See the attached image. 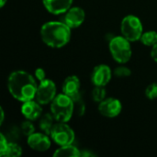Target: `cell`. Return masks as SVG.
Masks as SVG:
<instances>
[{"label":"cell","mask_w":157,"mask_h":157,"mask_svg":"<svg viewBox=\"0 0 157 157\" xmlns=\"http://www.w3.org/2000/svg\"><path fill=\"white\" fill-rule=\"evenodd\" d=\"M100 115L106 118H116L122 110V104L120 99L116 98H106L103 101L98 103V107Z\"/></svg>","instance_id":"ba28073f"},{"label":"cell","mask_w":157,"mask_h":157,"mask_svg":"<svg viewBox=\"0 0 157 157\" xmlns=\"http://www.w3.org/2000/svg\"><path fill=\"white\" fill-rule=\"evenodd\" d=\"M22 155V148L16 143H8L6 150L3 156L18 157Z\"/></svg>","instance_id":"d6986e66"},{"label":"cell","mask_w":157,"mask_h":157,"mask_svg":"<svg viewBox=\"0 0 157 157\" xmlns=\"http://www.w3.org/2000/svg\"><path fill=\"white\" fill-rule=\"evenodd\" d=\"M113 75L118 78H127V77L131 76L132 71L129 67L125 66L124 64H121L120 66H118L114 69Z\"/></svg>","instance_id":"44dd1931"},{"label":"cell","mask_w":157,"mask_h":157,"mask_svg":"<svg viewBox=\"0 0 157 157\" xmlns=\"http://www.w3.org/2000/svg\"><path fill=\"white\" fill-rule=\"evenodd\" d=\"M113 72L108 64H98L91 73V82L94 86H106L111 80Z\"/></svg>","instance_id":"30bf717a"},{"label":"cell","mask_w":157,"mask_h":157,"mask_svg":"<svg viewBox=\"0 0 157 157\" xmlns=\"http://www.w3.org/2000/svg\"><path fill=\"white\" fill-rule=\"evenodd\" d=\"M151 57L155 63H157V43L151 49Z\"/></svg>","instance_id":"484cf974"},{"label":"cell","mask_w":157,"mask_h":157,"mask_svg":"<svg viewBox=\"0 0 157 157\" xmlns=\"http://www.w3.org/2000/svg\"><path fill=\"white\" fill-rule=\"evenodd\" d=\"M41 106L42 105L40 104L36 99L23 102L21 106V109H20L21 114L24 116L26 120H29L32 121H37L43 114Z\"/></svg>","instance_id":"7c38bea8"},{"label":"cell","mask_w":157,"mask_h":157,"mask_svg":"<svg viewBox=\"0 0 157 157\" xmlns=\"http://www.w3.org/2000/svg\"><path fill=\"white\" fill-rule=\"evenodd\" d=\"M51 138L57 145L63 146L73 144L75 139V133L67 122L56 121L51 132Z\"/></svg>","instance_id":"8992f818"},{"label":"cell","mask_w":157,"mask_h":157,"mask_svg":"<svg viewBox=\"0 0 157 157\" xmlns=\"http://www.w3.org/2000/svg\"><path fill=\"white\" fill-rule=\"evenodd\" d=\"M74 0H42L45 9L52 15L64 14L73 5Z\"/></svg>","instance_id":"4fadbf2b"},{"label":"cell","mask_w":157,"mask_h":157,"mask_svg":"<svg viewBox=\"0 0 157 157\" xmlns=\"http://www.w3.org/2000/svg\"><path fill=\"white\" fill-rule=\"evenodd\" d=\"M51 136L40 132H34L29 137H27V144L29 148L36 152H46L50 149L52 145Z\"/></svg>","instance_id":"9c48e42d"},{"label":"cell","mask_w":157,"mask_h":157,"mask_svg":"<svg viewBox=\"0 0 157 157\" xmlns=\"http://www.w3.org/2000/svg\"><path fill=\"white\" fill-rule=\"evenodd\" d=\"M57 96V87L55 83L49 78L39 82L35 99L42 106L51 104Z\"/></svg>","instance_id":"52a82bcc"},{"label":"cell","mask_w":157,"mask_h":157,"mask_svg":"<svg viewBox=\"0 0 157 157\" xmlns=\"http://www.w3.org/2000/svg\"><path fill=\"white\" fill-rule=\"evenodd\" d=\"M55 123H56V121L51 112L43 113L40 116V118L39 119V128H40V132H42L50 136H51V132H52Z\"/></svg>","instance_id":"9a60e30c"},{"label":"cell","mask_w":157,"mask_h":157,"mask_svg":"<svg viewBox=\"0 0 157 157\" xmlns=\"http://www.w3.org/2000/svg\"><path fill=\"white\" fill-rule=\"evenodd\" d=\"M72 99L75 104V111L78 116H83L86 113V104L84 102L82 94L80 93L79 95L75 96Z\"/></svg>","instance_id":"ffe728a7"},{"label":"cell","mask_w":157,"mask_h":157,"mask_svg":"<svg viewBox=\"0 0 157 157\" xmlns=\"http://www.w3.org/2000/svg\"><path fill=\"white\" fill-rule=\"evenodd\" d=\"M34 76H35V78L39 81V82H40V81H42V80H44L45 78H47L46 77V72H45V70L44 69H42V68H37L36 70H35V72H34Z\"/></svg>","instance_id":"d4e9b609"},{"label":"cell","mask_w":157,"mask_h":157,"mask_svg":"<svg viewBox=\"0 0 157 157\" xmlns=\"http://www.w3.org/2000/svg\"><path fill=\"white\" fill-rule=\"evenodd\" d=\"M55 157H78L81 156V151L74 144L60 146L53 153Z\"/></svg>","instance_id":"2e32d148"},{"label":"cell","mask_w":157,"mask_h":157,"mask_svg":"<svg viewBox=\"0 0 157 157\" xmlns=\"http://www.w3.org/2000/svg\"><path fill=\"white\" fill-rule=\"evenodd\" d=\"M121 32L131 42L139 41L144 33L142 20L135 15L125 16L121 22Z\"/></svg>","instance_id":"5b68a950"},{"label":"cell","mask_w":157,"mask_h":157,"mask_svg":"<svg viewBox=\"0 0 157 157\" xmlns=\"http://www.w3.org/2000/svg\"><path fill=\"white\" fill-rule=\"evenodd\" d=\"M97 155L95 153H93L91 150H83L81 151V156L84 157H92L96 156Z\"/></svg>","instance_id":"4316f807"},{"label":"cell","mask_w":157,"mask_h":157,"mask_svg":"<svg viewBox=\"0 0 157 157\" xmlns=\"http://www.w3.org/2000/svg\"><path fill=\"white\" fill-rule=\"evenodd\" d=\"M6 2H7V0H0V7L3 8L5 6V5L6 4Z\"/></svg>","instance_id":"f1b7e54d"},{"label":"cell","mask_w":157,"mask_h":157,"mask_svg":"<svg viewBox=\"0 0 157 157\" xmlns=\"http://www.w3.org/2000/svg\"><path fill=\"white\" fill-rule=\"evenodd\" d=\"M8 145V142H7V138L5 136V134L1 133L0 134V155L3 156L6 150V147Z\"/></svg>","instance_id":"cb8c5ba5"},{"label":"cell","mask_w":157,"mask_h":157,"mask_svg":"<svg viewBox=\"0 0 157 157\" xmlns=\"http://www.w3.org/2000/svg\"><path fill=\"white\" fill-rule=\"evenodd\" d=\"M51 113L56 121L68 122L75 112V104L69 96L63 94H57L54 99L50 104Z\"/></svg>","instance_id":"3957f363"},{"label":"cell","mask_w":157,"mask_h":157,"mask_svg":"<svg viewBox=\"0 0 157 157\" xmlns=\"http://www.w3.org/2000/svg\"><path fill=\"white\" fill-rule=\"evenodd\" d=\"M81 88V82L78 76L76 75H69L67 76L62 85V92L70 98H75L79 95Z\"/></svg>","instance_id":"5bb4252c"},{"label":"cell","mask_w":157,"mask_h":157,"mask_svg":"<svg viewBox=\"0 0 157 157\" xmlns=\"http://www.w3.org/2000/svg\"><path fill=\"white\" fill-rule=\"evenodd\" d=\"M109 49L113 60L120 64L127 63L132 58V42L122 35L113 37L109 40Z\"/></svg>","instance_id":"277c9868"},{"label":"cell","mask_w":157,"mask_h":157,"mask_svg":"<svg viewBox=\"0 0 157 157\" xmlns=\"http://www.w3.org/2000/svg\"><path fill=\"white\" fill-rule=\"evenodd\" d=\"M71 30L72 29L63 21H48L40 28V38L48 47L60 49L70 41Z\"/></svg>","instance_id":"7a4b0ae2"},{"label":"cell","mask_w":157,"mask_h":157,"mask_svg":"<svg viewBox=\"0 0 157 157\" xmlns=\"http://www.w3.org/2000/svg\"><path fill=\"white\" fill-rule=\"evenodd\" d=\"M37 87V79L26 71L17 70L8 75V91L13 98L19 102L35 99Z\"/></svg>","instance_id":"6da1fadb"},{"label":"cell","mask_w":157,"mask_h":157,"mask_svg":"<svg viewBox=\"0 0 157 157\" xmlns=\"http://www.w3.org/2000/svg\"><path fill=\"white\" fill-rule=\"evenodd\" d=\"M86 12L80 6H71L63 16V22L66 23L72 29H77L85 22Z\"/></svg>","instance_id":"8fae6325"},{"label":"cell","mask_w":157,"mask_h":157,"mask_svg":"<svg viewBox=\"0 0 157 157\" xmlns=\"http://www.w3.org/2000/svg\"><path fill=\"white\" fill-rule=\"evenodd\" d=\"M20 130L26 137H29V135L34 133L35 132V127L32 123V121H29V120L24 121L20 125Z\"/></svg>","instance_id":"7402d4cb"},{"label":"cell","mask_w":157,"mask_h":157,"mask_svg":"<svg viewBox=\"0 0 157 157\" xmlns=\"http://www.w3.org/2000/svg\"><path fill=\"white\" fill-rule=\"evenodd\" d=\"M0 125H3L4 121H5V110L3 109V107H0Z\"/></svg>","instance_id":"83f0119b"},{"label":"cell","mask_w":157,"mask_h":157,"mask_svg":"<svg viewBox=\"0 0 157 157\" xmlns=\"http://www.w3.org/2000/svg\"><path fill=\"white\" fill-rule=\"evenodd\" d=\"M140 41L147 47H153L157 43V31L155 30H147L144 31Z\"/></svg>","instance_id":"e0dca14e"},{"label":"cell","mask_w":157,"mask_h":157,"mask_svg":"<svg viewBox=\"0 0 157 157\" xmlns=\"http://www.w3.org/2000/svg\"><path fill=\"white\" fill-rule=\"evenodd\" d=\"M145 97L150 100H155L157 98V83L150 84L145 89Z\"/></svg>","instance_id":"603a6c76"},{"label":"cell","mask_w":157,"mask_h":157,"mask_svg":"<svg viewBox=\"0 0 157 157\" xmlns=\"http://www.w3.org/2000/svg\"><path fill=\"white\" fill-rule=\"evenodd\" d=\"M106 86H94V88L91 93V97L94 102L100 103L107 98V92H106Z\"/></svg>","instance_id":"ac0fdd59"}]
</instances>
